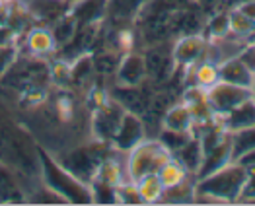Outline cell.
<instances>
[{"label":"cell","mask_w":255,"mask_h":206,"mask_svg":"<svg viewBox=\"0 0 255 206\" xmlns=\"http://www.w3.org/2000/svg\"><path fill=\"white\" fill-rule=\"evenodd\" d=\"M248 177H250V171L242 164L232 162L224 165L222 169L214 171L211 175L197 179L195 203H211V205L240 203Z\"/></svg>","instance_id":"cell-1"},{"label":"cell","mask_w":255,"mask_h":206,"mask_svg":"<svg viewBox=\"0 0 255 206\" xmlns=\"http://www.w3.org/2000/svg\"><path fill=\"white\" fill-rule=\"evenodd\" d=\"M37 162L41 169L43 185L51 189L53 193H57L64 203H70V205H92L94 203L90 185L84 183L82 179H78L76 175H72L55 156L37 148Z\"/></svg>","instance_id":"cell-2"},{"label":"cell","mask_w":255,"mask_h":206,"mask_svg":"<svg viewBox=\"0 0 255 206\" xmlns=\"http://www.w3.org/2000/svg\"><path fill=\"white\" fill-rule=\"evenodd\" d=\"M171 154L156 136H146L142 142L134 146L125 154V169L127 177L136 181L148 173H158V169L170 160Z\"/></svg>","instance_id":"cell-3"},{"label":"cell","mask_w":255,"mask_h":206,"mask_svg":"<svg viewBox=\"0 0 255 206\" xmlns=\"http://www.w3.org/2000/svg\"><path fill=\"white\" fill-rule=\"evenodd\" d=\"M107 146L109 144L94 140L92 144L78 146V148H72V150L64 152L63 156H59L57 160H59L72 175H76L78 179H82L84 183L90 185L92 179L96 177V171H98L100 162L107 156V152H106Z\"/></svg>","instance_id":"cell-4"},{"label":"cell","mask_w":255,"mask_h":206,"mask_svg":"<svg viewBox=\"0 0 255 206\" xmlns=\"http://www.w3.org/2000/svg\"><path fill=\"white\" fill-rule=\"evenodd\" d=\"M125 111L127 109L121 103L115 102L113 98H109L106 103L94 107V113H92V136H94V140L111 146V140L117 132V126L121 123Z\"/></svg>","instance_id":"cell-5"},{"label":"cell","mask_w":255,"mask_h":206,"mask_svg":"<svg viewBox=\"0 0 255 206\" xmlns=\"http://www.w3.org/2000/svg\"><path fill=\"white\" fill-rule=\"evenodd\" d=\"M209 39L201 31L197 33H183L171 47V55L175 62V70H191L197 62L207 57Z\"/></svg>","instance_id":"cell-6"},{"label":"cell","mask_w":255,"mask_h":206,"mask_svg":"<svg viewBox=\"0 0 255 206\" xmlns=\"http://www.w3.org/2000/svg\"><path fill=\"white\" fill-rule=\"evenodd\" d=\"M207 96H209V102L213 105L216 117H224L238 105L254 98V90L220 80L218 84H214L211 90H207Z\"/></svg>","instance_id":"cell-7"},{"label":"cell","mask_w":255,"mask_h":206,"mask_svg":"<svg viewBox=\"0 0 255 206\" xmlns=\"http://www.w3.org/2000/svg\"><path fill=\"white\" fill-rule=\"evenodd\" d=\"M146 136H148V130H146V123H144L142 115L132 113V111H125L121 123L117 126V132L111 140V148L117 150V152L127 154L128 150H132Z\"/></svg>","instance_id":"cell-8"},{"label":"cell","mask_w":255,"mask_h":206,"mask_svg":"<svg viewBox=\"0 0 255 206\" xmlns=\"http://www.w3.org/2000/svg\"><path fill=\"white\" fill-rule=\"evenodd\" d=\"M148 78V70H146V59L142 53H134L128 51L123 53L119 64L115 68V82L117 86H142Z\"/></svg>","instance_id":"cell-9"},{"label":"cell","mask_w":255,"mask_h":206,"mask_svg":"<svg viewBox=\"0 0 255 206\" xmlns=\"http://www.w3.org/2000/svg\"><path fill=\"white\" fill-rule=\"evenodd\" d=\"M23 47L29 57L35 59H49L55 57L59 47L53 37V31L49 25L43 23H33L25 33H23Z\"/></svg>","instance_id":"cell-10"},{"label":"cell","mask_w":255,"mask_h":206,"mask_svg":"<svg viewBox=\"0 0 255 206\" xmlns=\"http://www.w3.org/2000/svg\"><path fill=\"white\" fill-rule=\"evenodd\" d=\"M21 4L27 8L35 23L53 25L63 16L70 14L72 2L68 0H21Z\"/></svg>","instance_id":"cell-11"},{"label":"cell","mask_w":255,"mask_h":206,"mask_svg":"<svg viewBox=\"0 0 255 206\" xmlns=\"http://www.w3.org/2000/svg\"><path fill=\"white\" fill-rule=\"evenodd\" d=\"M181 102L189 107L193 115V121L195 124H207L216 119V113H214L213 105L209 102V96H207V90L199 88V86H187Z\"/></svg>","instance_id":"cell-12"},{"label":"cell","mask_w":255,"mask_h":206,"mask_svg":"<svg viewBox=\"0 0 255 206\" xmlns=\"http://www.w3.org/2000/svg\"><path fill=\"white\" fill-rule=\"evenodd\" d=\"M232 162H234V156H232V138H230V134H228L220 144H216L213 150H209V152L205 154L203 164L199 167L195 179L207 177V175H211L214 171L222 169L224 165L232 164Z\"/></svg>","instance_id":"cell-13"},{"label":"cell","mask_w":255,"mask_h":206,"mask_svg":"<svg viewBox=\"0 0 255 206\" xmlns=\"http://www.w3.org/2000/svg\"><path fill=\"white\" fill-rule=\"evenodd\" d=\"M109 12V0H76L72 2L70 16L78 25L102 23V20Z\"/></svg>","instance_id":"cell-14"},{"label":"cell","mask_w":255,"mask_h":206,"mask_svg":"<svg viewBox=\"0 0 255 206\" xmlns=\"http://www.w3.org/2000/svg\"><path fill=\"white\" fill-rule=\"evenodd\" d=\"M220 80L228 84H236L242 88L254 90L255 86V74L242 62V59L236 55L228 61L220 62Z\"/></svg>","instance_id":"cell-15"},{"label":"cell","mask_w":255,"mask_h":206,"mask_svg":"<svg viewBox=\"0 0 255 206\" xmlns=\"http://www.w3.org/2000/svg\"><path fill=\"white\" fill-rule=\"evenodd\" d=\"M193 115L183 102H173L162 115V128L177 130V132H193Z\"/></svg>","instance_id":"cell-16"},{"label":"cell","mask_w":255,"mask_h":206,"mask_svg":"<svg viewBox=\"0 0 255 206\" xmlns=\"http://www.w3.org/2000/svg\"><path fill=\"white\" fill-rule=\"evenodd\" d=\"M218 119H220V123L226 126L228 132H236L240 128L252 126V124H255V100L250 98L248 102L238 105L230 113H226L224 117H218Z\"/></svg>","instance_id":"cell-17"},{"label":"cell","mask_w":255,"mask_h":206,"mask_svg":"<svg viewBox=\"0 0 255 206\" xmlns=\"http://www.w3.org/2000/svg\"><path fill=\"white\" fill-rule=\"evenodd\" d=\"M195 195H197V179L191 175L179 185L164 189L160 203L162 205H191L195 203Z\"/></svg>","instance_id":"cell-18"},{"label":"cell","mask_w":255,"mask_h":206,"mask_svg":"<svg viewBox=\"0 0 255 206\" xmlns=\"http://www.w3.org/2000/svg\"><path fill=\"white\" fill-rule=\"evenodd\" d=\"M173 156L185 165V169H187L191 175H197L199 167L203 164V158H205V150H203V144H201L199 136L193 134L191 138L187 140V144L183 146L179 152H175Z\"/></svg>","instance_id":"cell-19"},{"label":"cell","mask_w":255,"mask_h":206,"mask_svg":"<svg viewBox=\"0 0 255 206\" xmlns=\"http://www.w3.org/2000/svg\"><path fill=\"white\" fill-rule=\"evenodd\" d=\"M191 74L195 86H199L203 90H211L214 84L220 82V64L209 61V59H203L191 68Z\"/></svg>","instance_id":"cell-20"},{"label":"cell","mask_w":255,"mask_h":206,"mask_svg":"<svg viewBox=\"0 0 255 206\" xmlns=\"http://www.w3.org/2000/svg\"><path fill=\"white\" fill-rule=\"evenodd\" d=\"M138 187V193H140V199H142V205H156L162 201V195H164V183L160 181V175L158 173H148L140 179L134 181Z\"/></svg>","instance_id":"cell-21"},{"label":"cell","mask_w":255,"mask_h":206,"mask_svg":"<svg viewBox=\"0 0 255 206\" xmlns=\"http://www.w3.org/2000/svg\"><path fill=\"white\" fill-rule=\"evenodd\" d=\"M230 18V35L240 41H250L255 37V21L250 20L246 14H242L238 8H232L228 12Z\"/></svg>","instance_id":"cell-22"},{"label":"cell","mask_w":255,"mask_h":206,"mask_svg":"<svg viewBox=\"0 0 255 206\" xmlns=\"http://www.w3.org/2000/svg\"><path fill=\"white\" fill-rule=\"evenodd\" d=\"M158 175H160V181L164 183V187H173L179 185L181 181H185L187 177H191V173L185 169V165L181 164L175 156H171L166 164L158 169ZM195 177V175H193Z\"/></svg>","instance_id":"cell-23"},{"label":"cell","mask_w":255,"mask_h":206,"mask_svg":"<svg viewBox=\"0 0 255 206\" xmlns=\"http://www.w3.org/2000/svg\"><path fill=\"white\" fill-rule=\"evenodd\" d=\"M20 201H23V195L14 173L4 164H0V203H20Z\"/></svg>","instance_id":"cell-24"},{"label":"cell","mask_w":255,"mask_h":206,"mask_svg":"<svg viewBox=\"0 0 255 206\" xmlns=\"http://www.w3.org/2000/svg\"><path fill=\"white\" fill-rule=\"evenodd\" d=\"M230 138H232V156H234V162H236L244 154L255 150V124L246 126V128H240L236 132H230Z\"/></svg>","instance_id":"cell-25"},{"label":"cell","mask_w":255,"mask_h":206,"mask_svg":"<svg viewBox=\"0 0 255 206\" xmlns=\"http://www.w3.org/2000/svg\"><path fill=\"white\" fill-rule=\"evenodd\" d=\"M49 27H51V31H53V37H55V41H57V47L61 49V47H64L66 43L74 37L76 29H78V23H76V20H74L70 14H66L61 20L55 21L53 25H49Z\"/></svg>","instance_id":"cell-26"},{"label":"cell","mask_w":255,"mask_h":206,"mask_svg":"<svg viewBox=\"0 0 255 206\" xmlns=\"http://www.w3.org/2000/svg\"><path fill=\"white\" fill-rule=\"evenodd\" d=\"M230 35V18L228 12H220L207 21V39L209 41H218Z\"/></svg>","instance_id":"cell-27"},{"label":"cell","mask_w":255,"mask_h":206,"mask_svg":"<svg viewBox=\"0 0 255 206\" xmlns=\"http://www.w3.org/2000/svg\"><path fill=\"white\" fill-rule=\"evenodd\" d=\"M115 197H117V205H142L138 187L132 179H125L115 187Z\"/></svg>","instance_id":"cell-28"},{"label":"cell","mask_w":255,"mask_h":206,"mask_svg":"<svg viewBox=\"0 0 255 206\" xmlns=\"http://www.w3.org/2000/svg\"><path fill=\"white\" fill-rule=\"evenodd\" d=\"M193 136V132H177V130H166V128H160L158 132V140L170 150L171 154L179 152L183 146L187 144V140Z\"/></svg>","instance_id":"cell-29"},{"label":"cell","mask_w":255,"mask_h":206,"mask_svg":"<svg viewBox=\"0 0 255 206\" xmlns=\"http://www.w3.org/2000/svg\"><path fill=\"white\" fill-rule=\"evenodd\" d=\"M148 0H109V16L115 18H127L128 14L138 12Z\"/></svg>","instance_id":"cell-30"},{"label":"cell","mask_w":255,"mask_h":206,"mask_svg":"<svg viewBox=\"0 0 255 206\" xmlns=\"http://www.w3.org/2000/svg\"><path fill=\"white\" fill-rule=\"evenodd\" d=\"M92 189V197H94V203H100V205H117V197H115V187L106 185L98 179H94L90 183Z\"/></svg>","instance_id":"cell-31"},{"label":"cell","mask_w":255,"mask_h":206,"mask_svg":"<svg viewBox=\"0 0 255 206\" xmlns=\"http://www.w3.org/2000/svg\"><path fill=\"white\" fill-rule=\"evenodd\" d=\"M20 57V47L18 43L14 45H0V78H4V74L14 66V62Z\"/></svg>","instance_id":"cell-32"},{"label":"cell","mask_w":255,"mask_h":206,"mask_svg":"<svg viewBox=\"0 0 255 206\" xmlns=\"http://www.w3.org/2000/svg\"><path fill=\"white\" fill-rule=\"evenodd\" d=\"M238 57L242 59V62L252 70L255 74V41H246L244 43V47L240 49V53H238Z\"/></svg>","instance_id":"cell-33"},{"label":"cell","mask_w":255,"mask_h":206,"mask_svg":"<svg viewBox=\"0 0 255 206\" xmlns=\"http://www.w3.org/2000/svg\"><path fill=\"white\" fill-rule=\"evenodd\" d=\"M115 45L121 49V53L132 51V47H134V35H132V31H130V29H121V31H117V35H115Z\"/></svg>","instance_id":"cell-34"},{"label":"cell","mask_w":255,"mask_h":206,"mask_svg":"<svg viewBox=\"0 0 255 206\" xmlns=\"http://www.w3.org/2000/svg\"><path fill=\"white\" fill-rule=\"evenodd\" d=\"M20 39V33L8 25V23H0V45H14Z\"/></svg>","instance_id":"cell-35"},{"label":"cell","mask_w":255,"mask_h":206,"mask_svg":"<svg viewBox=\"0 0 255 206\" xmlns=\"http://www.w3.org/2000/svg\"><path fill=\"white\" fill-rule=\"evenodd\" d=\"M57 113H59V117H61L63 121L72 117L74 105H72V100H70L68 96H61V98H59V102H57Z\"/></svg>","instance_id":"cell-36"},{"label":"cell","mask_w":255,"mask_h":206,"mask_svg":"<svg viewBox=\"0 0 255 206\" xmlns=\"http://www.w3.org/2000/svg\"><path fill=\"white\" fill-rule=\"evenodd\" d=\"M236 8H238L242 14H246L250 20L255 21V0H244V2L236 4Z\"/></svg>","instance_id":"cell-37"},{"label":"cell","mask_w":255,"mask_h":206,"mask_svg":"<svg viewBox=\"0 0 255 206\" xmlns=\"http://www.w3.org/2000/svg\"><path fill=\"white\" fill-rule=\"evenodd\" d=\"M238 164H242L250 173H254L255 171V150H252V152H248V154H244L240 160H236Z\"/></svg>","instance_id":"cell-38"},{"label":"cell","mask_w":255,"mask_h":206,"mask_svg":"<svg viewBox=\"0 0 255 206\" xmlns=\"http://www.w3.org/2000/svg\"><path fill=\"white\" fill-rule=\"evenodd\" d=\"M12 2H16V0H0V4H12Z\"/></svg>","instance_id":"cell-39"},{"label":"cell","mask_w":255,"mask_h":206,"mask_svg":"<svg viewBox=\"0 0 255 206\" xmlns=\"http://www.w3.org/2000/svg\"><path fill=\"white\" fill-rule=\"evenodd\" d=\"M191 2H203V0H191Z\"/></svg>","instance_id":"cell-40"},{"label":"cell","mask_w":255,"mask_h":206,"mask_svg":"<svg viewBox=\"0 0 255 206\" xmlns=\"http://www.w3.org/2000/svg\"><path fill=\"white\" fill-rule=\"evenodd\" d=\"M254 100H255V86H254Z\"/></svg>","instance_id":"cell-41"},{"label":"cell","mask_w":255,"mask_h":206,"mask_svg":"<svg viewBox=\"0 0 255 206\" xmlns=\"http://www.w3.org/2000/svg\"><path fill=\"white\" fill-rule=\"evenodd\" d=\"M68 2H76V0H68Z\"/></svg>","instance_id":"cell-42"}]
</instances>
